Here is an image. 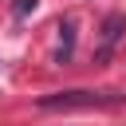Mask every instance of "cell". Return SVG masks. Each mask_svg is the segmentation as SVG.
Wrapping results in <instances>:
<instances>
[{
    "mask_svg": "<svg viewBox=\"0 0 126 126\" xmlns=\"http://www.w3.org/2000/svg\"><path fill=\"white\" fill-rule=\"evenodd\" d=\"M35 8H39V0H12V16L16 20H28Z\"/></svg>",
    "mask_w": 126,
    "mask_h": 126,
    "instance_id": "277c9868",
    "label": "cell"
},
{
    "mask_svg": "<svg viewBox=\"0 0 126 126\" xmlns=\"http://www.w3.org/2000/svg\"><path fill=\"white\" fill-rule=\"evenodd\" d=\"M122 35H126V16H122V12H110V16L102 20V51H98V63L110 55V47H114Z\"/></svg>",
    "mask_w": 126,
    "mask_h": 126,
    "instance_id": "7a4b0ae2",
    "label": "cell"
},
{
    "mask_svg": "<svg viewBox=\"0 0 126 126\" xmlns=\"http://www.w3.org/2000/svg\"><path fill=\"white\" fill-rule=\"evenodd\" d=\"M71 51H75V24L63 20V24H59V51H55V63H67Z\"/></svg>",
    "mask_w": 126,
    "mask_h": 126,
    "instance_id": "3957f363",
    "label": "cell"
},
{
    "mask_svg": "<svg viewBox=\"0 0 126 126\" xmlns=\"http://www.w3.org/2000/svg\"><path fill=\"white\" fill-rule=\"evenodd\" d=\"M118 102L114 94H94V91H59L39 98V110H67V106H110Z\"/></svg>",
    "mask_w": 126,
    "mask_h": 126,
    "instance_id": "6da1fadb",
    "label": "cell"
}]
</instances>
